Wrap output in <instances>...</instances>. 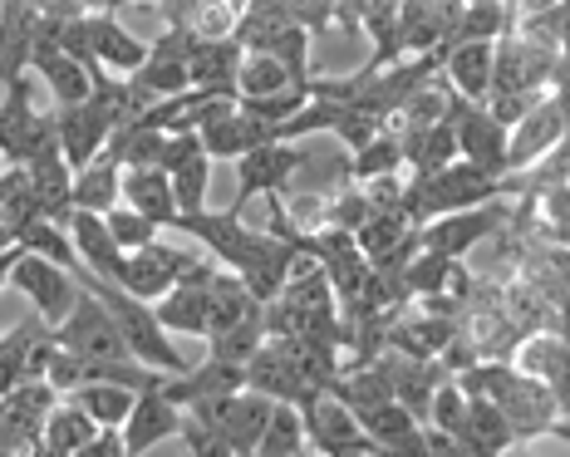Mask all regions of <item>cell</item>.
<instances>
[{
  "mask_svg": "<svg viewBox=\"0 0 570 457\" xmlns=\"http://www.w3.org/2000/svg\"><path fill=\"white\" fill-rule=\"evenodd\" d=\"M45 153H59L55 134V108L40 114L35 108V84L30 75L6 84V99H0V163L6 167H30Z\"/></svg>",
  "mask_w": 570,
  "mask_h": 457,
  "instance_id": "2",
  "label": "cell"
},
{
  "mask_svg": "<svg viewBox=\"0 0 570 457\" xmlns=\"http://www.w3.org/2000/svg\"><path fill=\"white\" fill-rule=\"evenodd\" d=\"M403 143V163L413 167V183H423V177L443 173V167L458 163V138H453V124H438L428 128V134H413V138H399Z\"/></svg>",
  "mask_w": 570,
  "mask_h": 457,
  "instance_id": "27",
  "label": "cell"
},
{
  "mask_svg": "<svg viewBox=\"0 0 570 457\" xmlns=\"http://www.w3.org/2000/svg\"><path fill=\"white\" fill-rule=\"evenodd\" d=\"M55 344L65 354H79V359H94V364H138L134 354H128L124 334H118V324L109 320V310L99 305L89 291H79V305L69 310L65 320L55 324Z\"/></svg>",
  "mask_w": 570,
  "mask_h": 457,
  "instance_id": "4",
  "label": "cell"
},
{
  "mask_svg": "<svg viewBox=\"0 0 570 457\" xmlns=\"http://www.w3.org/2000/svg\"><path fill=\"white\" fill-rule=\"evenodd\" d=\"M261 344H266V324L252 320V324H236V330H227V334H212L207 359H222V364H242L246 369V359H252Z\"/></svg>",
  "mask_w": 570,
  "mask_h": 457,
  "instance_id": "41",
  "label": "cell"
},
{
  "mask_svg": "<svg viewBox=\"0 0 570 457\" xmlns=\"http://www.w3.org/2000/svg\"><path fill=\"white\" fill-rule=\"evenodd\" d=\"M246 389L252 393H261V399H271V403H305L311 393H320V389H311L301 375H295L291 364H285V354L276 350V344H261V350L246 359Z\"/></svg>",
  "mask_w": 570,
  "mask_h": 457,
  "instance_id": "16",
  "label": "cell"
},
{
  "mask_svg": "<svg viewBox=\"0 0 570 457\" xmlns=\"http://www.w3.org/2000/svg\"><path fill=\"white\" fill-rule=\"evenodd\" d=\"M305 167V153L295 148V143H266V148L246 153V158H236V202H232V216L246 212V202L256 197H281L285 187H291V177Z\"/></svg>",
  "mask_w": 570,
  "mask_h": 457,
  "instance_id": "8",
  "label": "cell"
},
{
  "mask_svg": "<svg viewBox=\"0 0 570 457\" xmlns=\"http://www.w3.org/2000/svg\"><path fill=\"white\" fill-rule=\"evenodd\" d=\"M305 453H311V443H305L301 414H295L291 403H276V414H271V424L261 432L252 457H305Z\"/></svg>",
  "mask_w": 570,
  "mask_h": 457,
  "instance_id": "34",
  "label": "cell"
},
{
  "mask_svg": "<svg viewBox=\"0 0 570 457\" xmlns=\"http://www.w3.org/2000/svg\"><path fill=\"white\" fill-rule=\"evenodd\" d=\"M281 30H291L285 0H246V6L236 10V30H232V40L242 45V55H266L271 45L281 40Z\"/></svg>",
  "mask_w": 570,
  "mask_h": 457,
  "instance_id": "23",
  "label": "cell"
},
{
  "mask_svg": "<svg viewBox=\"0 0 570 457\" xmlns=\"http://www.w3.org/2000/svg\"><path fill=\"white\" fill-rule=\"evenodd\" d=\"M30 69H35V75H40L45 84H50V94H55L59 108H75V104L89 99V75H85V69H79L65 50H55V45H35Z\"/></svg>",
  "mask_w": 570,
  "mask_h": 457,
  "instance_id": "24",
  "label": "cell"
},
{
  "mask_svg": "<svg viewBox=\"0 0 570 457\" xmlns=\"http://www.w3.org/2000/svg\"><path fill=\"white\" fill-rule=\"evenodd\" d=\"M246 389V369L242 364H222V359H202L187 375H168L163 379V399L173 408H197L212 399H232Z\"/></svg>",
  "mask_w": 570,
  "mask_h": 457,
  "instance_id": "13",
  "label": "cell"
},
{
  "mask_svg": "<svg viewBox=\"0 0 570 457\" xmlns=\"http://www.w3.org/2000/svg\"><path fill=\"white\" fill-rule=\"evenodd\" d=\"M59 403V393L45 379H26L0 403V457H30L45 438V418Z\"/></svg>",
  "mask_w": 570,
  "mask_h": 457,
  "instance_id": "5",
  "label": "cell"
},
{
  "mask_svg": "<svg viewBox=\"0 0 570 457\" xmlns=\"http://www.w3.org/2000/svg\"><path fill=\"white\" fill-rule=\"evenodd\" d=\"M26 173H30V187H35V202H40L45 222L69 226V216H75V173H69L65 153H45Z\"/></svg>",
  "mask_w": 570,
  "mask_h": 457,
  "instance_id": "17",
  "label": "cell"
},
{
  "mask_svg": "<svg viewBox=\"0 0 570 457\" xmlns=\"http://www.w3.org/2000/svg\"><path fill=\"white\" fill-rule=\"evenodd\" d=\"M75 457H128L124 453V432H118V428H99V432H94V443H85Z\"/></svg>",
  "mask_w": 570,
  "mask_h": 457,
  "instance_id": "45",
  "label": "cell"
},
{
  "mask_svg": "<svg viewBox=\"0 0 570 457\" xmlns=\"http://www.w3.org/2000/svg\"><path fill=\"white\" fill-rule=\"evenodd\" d=\"M173 183V202H177V216H197L207 212V183H212V158L202 153V158L183 163L177 173L168 177Z\"/></svg>",
  "mask_w": 570,
  "mask_h": 457,
  "instance_id": "39",
  "label": "cell"
},
{
  "mask_svg": "<svg viewBox=\"0 0 570 457\" xmlns=\"http://www.w3.org/2000/svg\"><path fill=\"white\" fill-rule=\"evenodd\" d=\"M443 84L458 94L462 104H487V89H492V45H453L443 59Z\"/></svg>",
  "mask_w": 570,
  "mask_h": 457,
  "instance_id": "22",
  "label": "cell"
},
{
  "mask_svg": "<svg viewBox=\"0 0 570 457\" xmlns=\"http://www.w3.org/2000/svg\"><path fill=\"white\" fill-rule=\"evenodd\" d=\"M134 389H118V383H85V389L69 393V403L85 408L99 428H124L128 414H134Z\"/></svg>",
  "mask_w": 570,
  "mask_h": 457,
  "instance_id": "31",
  "label": "cell"
},
{
  "mask_svg": "<svg viewBox=\"0 0 570 457\" xmlns=\"http://www.w3.org/2000/svg\"><path fill=\"white\" fill-rule=\"evenodd\" d=\"M197 138H202V153H207V158H232L236 163V158H246V153L276 143V128L236 108V114H227L222 124H212L207 134H197Z\"/></svg>",
  "mask_w": 570,
  "mask_h": 457,
  "instance_id": "20",
  "label": "cell"
},
{
  "mask_svg": "<svg viewBox=\"0 0 570 457\" xmlns=\"http://www.w3.org/2000/svg\"><path fill=\"white\" fill-rule=\"evenodd\" d=\"M512 222V207H507V197L487 202V207H472V212H453V216H438V222L419 226V246L433 251V256H468L478 242H487V236H497L502 226Z\"/></svg>",
  "mask_w": 570,
  "mask_h": 457,
  "instance_id": "7",
  "label": "cell"
},
{
  "mask_svg": "<svg viewBox=\"0 0 570 457\" xmlns=\"http://www.w3.org/2000/svg\"><path fill=\"white\" fill-rule=\"evenodd\" d=\"M10 246H16V242H10V232H6V226H0V251H10Z\"/></svg>",
  "mask_w": 570,
  "mask_h": 457,
  "instance_id": "46",
  "label": "cell"
},
{
  "mask_svg": "<svg viewBox=\"0 0 570 457\" xmlns=\"http://www.w3.org/2000/svg\"><path fill=\"white\" fill-rule=\"evenodd\" d=\"M118 163H109L99 153L85 173H75V212H94V216H109L118 207Z\"/></svg>",
  "mask_w": 570,
  "mask_h": 457,
  "instance_id": "30",
  "label": "cell"
},
{
  "mask_svg": "<svg viewBox=\"0 0 570 457\" xmlns=\"http://www.w3.org/2000/svg\"><path fill=\"white\" fill-rule=\"evenodd\" d=\"M177 428H183V408H173L168 399H163V383H158V389H142L138 393L134 414H128V424L118 432H124V453L142 457L148 448H158V443L177 438Z\"/></svg>",
  "mask_w": 570,
  "mask_h": 457,
  "instance_id": "14",
  "label": "cell"
},
{
  "mask_svg": "<svg viewBox=\"0 0 570 457\" xmlns=\"http://www.w3.org/2000/svg\"><path fill=\"white\" fill-rule=\"evenodd\" d=\"M163 334H207V291L197 285H173L163 300H153Z\"/></svg>",
  "mask_w": 570,
  "mask_h": 457,
  "instance_id": "28",
  "label": "cell"
},
{
  "mask_svg": "<svg viewBox=\"0 0 570 457\" xmlns=\"http://www.w3.org/2000/svg\"><path fill=\"white\" fill-rule=\"evenodd\" d=\"M26 256H40V261H50V266L59 271H75L79 266V256H75V246H69V232L65 226H55V222H35L26 236L16 242Z\"/></svg>",
  "mask_w": 570,
  "mask_h": 457,
  "instance_id": "38",
  "label": "cell"
},
{
  "mask_svg": "<svg viewBox=\"0 0 570 457\" xmlns=\"http://www.w3.org/2000/svg\"><path fill=\"white\" fill-rule=\"evenodd\" d=\"M177 438L187 443V457H236V453H232V443L222 438L217 428L197 424L193 414H183V428H177Z\"/></svg>",
  "mask_w": 570,
  "mask_h": 457,
  "instance_id": "43",
  "label": "cell"
},
{
  "mask_svg": "<svg viewBox=\"0 0 570 457\" xmlns=\"http://www.w3.org/2000/svg\"><path fill=\"white\" fill-rule=\"evenodd\" d=\"M295 414L305 424V443L320 457H374V443L360 432L354 414L330 393H311L305 403H295Z\"/></svg>",
  "mask_w": 570,
  "mask_h": 457,
  "instance_id": "6",
  "label": "cell"
},
{
  "mask_svg": "<svg viewBox=\"0 0 570 457\" xmlns=\"http://www.w3.org/2000/svg\"><path fill=\"white\" fill-rule=\"evenodd\" d=\"M40 334H50V324H45V320H26V324H16V330L0 340V399H6V393L26 379V359H30V350H35V340H40Z\"/></svg>",
  "mask_w": 570,
  "mask_h": 457,
  "instance_id": "35",
  "label": "cell"
},
{
  "mask_svg": "<svg viewBox=\"0 0 570 457\" xmlns=\"http://www.w3.org/2000/svg\"><path fill=\"white\" fill-rule=\"evenodd\" d=\"M40 216V202H35V187H30V173L26 167H0V226L10 232V242L30 232Z\"/></svg>",
  "mask_w": 570,
  "mask_h": 457,
  "instance_id": "25",
  "label": "cell"
},
{
  "mask_svg": "<svg viewBox=\"0 0 570 457\" xmlns=\"http://www.w3.org/2000/svg\"><path fill=\"white\" fill-rule=\"evenodd\" d=\"M566 89V55H546L537 45L502 35L492 45V89L487 99H517V94H546Z\"/></svg>",
  "mask_w": 570,
  "mask_h": 457,
  "instance_id": "3",
  "label": "cell"
},
{
  "mask_svg": "<svg viewBox=\"0 0 570 457\" xmlns=\"http://www.w3.org/2000/svg\"><path fill=\"white\" fill-rule=\"evenodd\" d=\"M517 16H521V6H502V0H472V6H462V16H458L453 45H468V40L497 45L502 35L517 30Z\"/></svg>",
  "mask_w": 570,
  "mask_h": 457,
  "instance_id": "26",
  "label": "cell"
},
{
  "mask_svg": "<svg viewBox=\"0 0 570 457\" xmlns=\"http://www.w3.org/2000/svg\"><path fill=\"white\" fill-rule=\"evenodd\" d=\"M94 432H99V424H94L85 408L55 403L50 418H45V448L59 453V457H75L85 443H94Z\"/></svg>",
  "mask_w": 570,
  "mask_h": 457,
  "instance_id": "33",
  "label": "cell"
},
{
  "mask_svg": "<svg viewBox=\"0 0 570 457\" xmlns=\"http://www.w3.org/2000/svg\"><path fill=\"white\" fill-rule=\"evenodd\" d=\"M242 45L232 40H197L193 45V59H187V79L193 89H207V94H232L236 99V69H242Z\"/></svg>",
  "mask_w": 570,
  "mask_h": 457,
  "instance_id": "19",
  "label": "cell"
},
{
  "mask_svg": "<svg viewBox=\"0 0 570 457\" xmlns=\"http://www.w3.org/2000/svg\"><path fill=\"white\" fill-rule=\"evenodd\" d=\"M85 35H89L94 65H99L104 75H114V79H128V75H138V69L148 65V45H142V40H134V35H128L124 26H118L109 6L89 10V16H85Z\"/></svg>",
  "mask_w": 570,
  "mask_h": 457,
  "instance_id": "12",
  "label": "cell"
},
{
  "mask_svg": "<svg viewBox=\"0 0 570 457\" xmlns=\"http://www.w3.org/2000/svg\"><path fill=\"white\" fill-rule=\"evenodd\" d=\"M527 369H531L527 379H537L541 389L556 399V408L566 414V379H570V369H566V340H561V334H537V340L527 344Z\"/></svg>",
  "mask_w": 570,
  "mask_h": 457,
  "instance_id": "29",
  "label": "cell"
},
{
  "mask_svg": "<svg viewBox=\"0 0 570 457\" xmlns=\"http://www.w3.org/2000/svg\"><path fill=\"white\" fill-rule=\"evenodd\" d=\"M0 403H6V399H0Z\"/></svg>",
  "mask_w": 570,
  "mask_h": 457,
  "instance_id": "47",
  "label": "cell"
},
{
  "mask_svg": "<svg viewBox=\"0 0 570 457\" xmlns=\"http://www.w3.org/2000/svg\"><path fill=\"white\" fill-rule=\"evenodd\" d=\"M104 226H109L114 246L124 251V256H138L142 246H153V242H158V226H153L148 216H138L134 207H114L109 216H104Z\"/></svg>",
  "mask_w": 570,
  "mask_h": 457,
  "instance_id": "42",
  "label": "cell"
},
{
  "mask_svg": "<svg viewBox=\"0 0 570 457\" xmlns=\"http://www.w3.org/2000/svg\"><path fill=\"white\" fill-rule=\"evenodd\" d=\"M448 124H453L462 163H472L487 177H507V128H497L482 104H462L453 94L448 99Z\"/></svg>",
  "mask_w": 570,
  "mask_h": 457,
  "instance_id": "9",
  "label": "cell"
},
{
  "mask_svg": "<svg viewBox=\"0 0 570 457\" xmlns=\"http://www.w3.org/2000/svg\"><path fill=\"white\" fill-rule=\"evenodd\" d=\"M10 285H16L26 300H35V310H40V320L55 324L69 315V310L79 305V285H75V275L69 271H59L50 266V261H40V256H26L20 251V261H16V271H10Z\"/></svg>",
  "mask_w": 570,
  "mask_h": 457,
  "instance_id": "11",
  "label": "cell"
},
{
  "mask_svg": "<svg viewBox=\"0 0 570 457\" xmlns=\"http://www.w3.org/2000/svg\"><path fill=\"white\" fill-rule=\"evenodd\" d=\"M35 26H40V6L35 0H6L0 6V84L26 79L35 55Z\"/></svg>",
  "mask_w": 570,
  "mask_h": 457,
  "instance_id": "15",
  "label": "cell"
},
{
  "mask_svg": "<svg viewBox=\"0 0 570 457\" xmlns=\"http://www.w3.org/2000/svg\"><path fill=\"white\" fill-rule=\"evenodd\" d=\"M69 275H75L79 291H89L104 310H109V320L118 324V334H124L128 354H134L142 369H158V375H187V369H193L183 354H177V344L163 334V324H158V315H153V305H142V300H134L128 291H118V285L99 281V275L85 271V266H75Z\"/></svg>",
  "mask_w": 570,
  "mask_h": 457,
  "instance_id": "1",
  "label": "cell"
},
{
  "mask_svg": "<svg viewBox=\"0 0 570 457\" xmlns=\"http://www.w3.org/2000/svg\"><path fill=\"white\" fill-rule=\"evenodd\" d=\"M118 192H124V207H134L138 216H148L153 226H173L177 222V202H173V183L163 167H128L118 177Z\"/></svg>",
  "mask_w": 570,
  "mask_h": 457,
  "instance_id": "18",
  "label": "cell"
},
{
  "mask_svg": "<svg viewBox=\"0 0 570 457\" xmlns=\"http://www.w3.org/2000/svg\"><path fill=\"white\" fill-rule=\"evenodd\" d=\"M561 143H566V89H556L507 134V177L527 173L531 163H541Z\"/></svg>",
  "mask_w": 570,
  "mask_h": 457,
  "instance_id": "10",
  "label": "cell"
},
{
  "mask_svg": "<svg viewBox=\"0 0 570 457\" xmlns=\"http://www.w3.org/2000/svg\"><path fill=\"white\" fill-rule=\"evenodd\" d=\"M252 320H261V300H252V291L232 271H217L207 281V340L236 330V324H252Z\"/></svg>",
  "mask_w": 570,
  "mask_h": 457,
  "instance_id": "21",
  "label": "cell"
},
{
  "mask_svg": "<svg viewBox=\"0 0 570 457\" xmlns=\"http://www.w3.org/2000/svg\"><path fill=\"white\" fill-rule=\"evenodd\" d=\"M413 232H419V226H409L399 212H374L370 222L354 232V246H360L364 261H379V256H389V251H394L403 236H413Z\"/></svg>",
  "mask_w": 570,
  "mask_h": 457,
  "instance_id": "37",
  "label": "cell"
},
{
  "mask_svg": "<svg viewBox=\"0 0 570 457\" xmlns=\"http://www.w3.org/2000/svg\"><path fill=\"white\" fill-rule=\"evenodd\" d=\"M285 89H295L291 75L266 55H246L242 69H236V99H276Z\"/></svg>",
  "mask_w": 570,
  "mask_h": 457,
  "instance_id": "36",
  "label": "cell"
},
{
  "mask_svg": "<svg viewBox=\"0 0 570 457\" xmlns=\"http://www.w3.org/2000/svg\"><path fill=\"white\" fill-rule=\"evenodd\" d=\"M193 158H202V138L197 134H177V138H168V148H163V173H177V167H183V163H193Z\"/></svg>",
  "mask_w": 570,
  "mask_h": 457,
  "instance_id": "44",
  "label": "cell"
},
{
  "mask_svg": "<svg viewBox=\"0 0 570 457\" xmlns=\"http://www.w3.org/2000/svg\"><path fill=\"white\" fill-rule=\"evenodd\" d=\"M354 424H360V432H364L370 443H399V438H409V432H419V428H423L419 418H413L409 408H399L394 399L379 403V408H370V414L354 418Z\"/></svg>",
  "mask_w": 570,
  "mask_h": 457,
  "instance_id": "40",
  "label": "cell"
},
{
  "mask_svg": "<svg viewBox=\"0 0 570 457\" xmlns=\"http://www.w3.org/2000/svg\"><path fill=\"white\" fill-rule=\"evenodd\" d=\"M399 167H403V143L394 128H384L370 148H360V153H350V163H344V173H350V187L354 183H374V177H399Z\"/></svg>",
  "mask_w": 570,
  "mask_h": 457,
  "instance_id": "32",
  "label": "cell"
}]
</instances>
